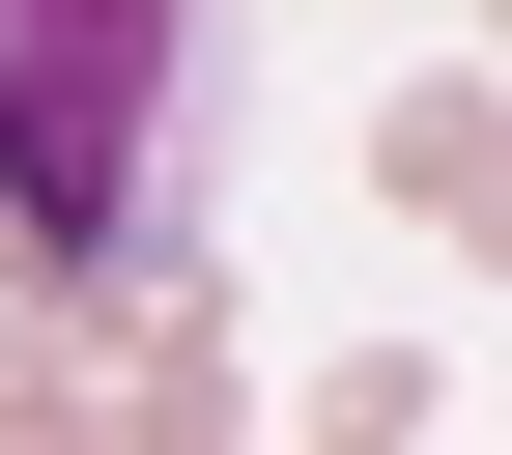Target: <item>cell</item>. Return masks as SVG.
Here are the masks:
<instances>
[{"mask_svg":"<svg viewBox=\"0 0 512 455\" xmlns=\"http://www.w3.org/2000/svg\"><path fill=\"white\" fill-rule=\"evenodd\" d=\"M427 399H456L427 342H342V370H313V455H427Z\"/></svg>","mask_w":512,"mask_h":455,"instance_id":"cell-5","label":"cell"},{"mask_svg":"<svg viewBox=\"0 0 512 455\" xmlns=\"http://www.w3.org/2000/svg\"><path fill=\"white\" fill-rule=\"evenodd\" d=\"M0 455H114V399H86V342H57V313H0Z\"/></svg>","mask_w":512,"mask_h":455,"instance_id":"cell-4","label":"cell"},{"mask_svg":"<svg viewBox=\"0 0 512 455\" xmlns=\"http://www.w3.org/2000/svg\"><path fill=\"white\" fill-rule=\"evenodd\" d=\"M57 342H86V313H57ZM86 399H114V455H228V427H256V370H228V285H200V228H171L143 285H114Z\"/></svg>","mask_w":512,"mask_h":455,"instance_id":"cell-2","label":"cell"},{"mask_svg":"<svg viewBox=\"0 0 512 455\" xmlns=\"http://www.w3.org/2000/svg\"><path fill=\"white\" fill-rule=\"evenodd\" d=\"M171 114H200L171 0H29L0 29V285L29 313H114L171 256Z\"/></svg>","mask_w":512,"mask_h":455,"instance_id":"cell-1","label":"cell"},{"mask_svg":"<svg viewBox=\"0 0 512 455\" xmlns=\"http://www.w3.org/2000/svg\"><path fill=\"white\" fill-rule=\"evenodd\" d=\"M370 171H399L427 228H484V200H512V114H484V86H399V114H370Z\"/></svg>","mask_w":512,"mask_h":455,"instance_id":"cell-3","label":"cell"}]
</instances>
